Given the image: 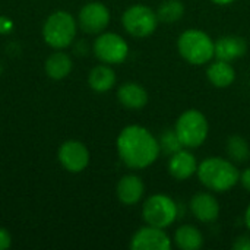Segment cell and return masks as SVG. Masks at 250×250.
<instances>
[{"mask_svg":"<svg viewBox=\"0 0 250 250\" xmlns=\"http://www.w3.org/2000/svg\"><path fill=\"white\" fill-rule=\"evenodd\" d=\"M158 16L145 4H133L127 7L122 16L123 28L135 38H146L152 35L158 26Z\"/></svg>","mask_w":250,"mask_h":250,"instance_id":"7","label":"cell"},{"mask_svg":"<svg viewBox=\"0 0 250 250\" xmlns=\"http://www.w3.org/2000/svg\"><path fill=\"white\" fill-rule=\"evenodd\" d=\"M233 249L234 250H250V234H243L236 237L234 243H233Z\"/></svg>","mask_w":250,"mask_h":250,"instance_id":"24","label":"cell"},{"mask_svg":"<svg viewBox=\"0 0 250 250\" xmlns=\"http://www.w3.org/2000/svg\"><path fill=\"white\" fill-rule=\"evenodd\" d=\"M248 51V42L239 35H224L215 41V57L226 62H234Z\"/></svg>","mask_w":250,"mask_h":250,"instance_id":"15","label":"cell"},{"mask_svg":"<svg viewBox=\"0 0 250 250\" xmlns=\"http://www.w3.org/2000/svg\"><path fill=\"white\" fill-rule=\"evenodd\" d=\"M173 239L166 233L164 229L145 226L141 227L130 239L132 250H170Z\"/></svg>","mask_w":250,"mask_h":250,"instance_id":"9","label":"cell"},{"mask_svg":"<svg viewBox=\"0 0 250 250\" xmlns=\"http://www.w3.org/2000/svg\"><path fill=\"white\" fill-rule=\"evenodd\" d=\"M174 130L183 145V148L195 149L204 145L209 133V125L207 116L196 110L189 108L183 111L176 120Z\"/></svg>","mask_w":250,"mask_h":250,"instance_id":"4","label":"cell"},{"mask_svg":"<svg viewBox=\"0 0 250 250\" xmlns=\"http://www.w3.org/2000/svg\"><path fill=\"white\" fill-rule=\"evenodd\" d=\"M60 164L70 173H81L89 164V151L79 141H66L59 149Z\"/></svg>","mask_w":250,"mask_h":250,"instance_id":"11","label":"cell"},{"mask_svg":"<svg viewBox=\"0 0 250 250\" xmlns=\"http://www.w3.org/2000/svg\"><path fill=\"white\" fill-rule=\"evenodd\" d=\"M211 1L215 3V4H220V6H227V4H231L236 0H211Z\"/></svg>","mask_w":250,"mask_h":250,"instance_id":"29","label":"cell"},{"mask_svg":"<svg viewBox=\"0 0 250 250\" xmlns=\"http://www.w3.org/2000/svg\"><path fill=\"white\" fill-rule=\"evenodd\" d=\"M45 72L51 79L60 81L72 72V60L66 53L56 51L45 62Z\"/></svg>","mask_w":250,"mask_h":250,"instance_id":"20","label":"cell"},{"mask_svg":"<svg viewBox=\"0 0 250 250\" xmlns=\"http://www.w3.org/2000/svg\"><path fill=\"white\" fill-rule=\"evenodd\" d=\"M119 103L129 110H141L148 104L146 89L136 82H126L117 89Z\"/></svg>","mask_w":250,"mask_h":250,"instance_id":"16","label":"cell"},{"mask_svg":"<svg viewBox=\"0 0 250 250\" xmlns=\"http://www.w3.org/2000/svg\"><path fill=\"white\" fill-rule=\"evenodd\" d=\"M12 28H13V22L6 16H0V34H7L12 31Z\"/></svg>","mask_w":250,"mask_h":250,"instance_id":"26","label":"cell"},{"mask_svg":"<svg viewBox=\"0 0 250 250\" xmlns=\"http://www.w3.org/2000/svg\"><path fill=\"white\" fill-rule=\"evenodd\" d=\"M94 53L105 64H120L129 56L126 40L116 32H104L94 42Z\"/></svg>","mask_w":250,"mask_h":250,"instance_id":"8","label":"cell"},{"mask_svg":"<svg viewBox=\"0 0 250 250\" xmlns=\"http://www.w3.org/2000/svg\"><path fill=\"white\" fill-rule=\"evenodd\" d=\"M179 217V207L173 198L164 193L151 195L142 205V218L145 224L167 230Z\"/></svg>","mask_w":250,"mask_h":250,"instance_id":"5","label":"cell"},{"mask_svg":"<svg viewBox=\"0 0 250 250\" xmlns=\"http://www.w3.org/2000/svg\"><path fill=\"white\" fill-rule=\"evenodd\" d=\"M158 144H160L161 152L166 154V155H168V157L173 155V154H176L177 151H180L183 148V145H182V142H180V139H179V136H177V133H176L174 129L164 130L161 133L160 139H158Z\"/></svg>","mask_w":250,"mask_h":250,"instance_id":"23","label":"cell"},{"mask_svg":"<svg viewBox=\"0 0 250 250\" xmlns=\"http://www.w3.org/2000/svg\"><path fill=\"white\" fill-rule=\"evenodd\" d=\"M190 212L201 223H214L220 217L218 199L209 192H199L190 199Z\"/></svg>","mask_w":250,"mask_h":250,"instance_id":"12","label":"cell"},{"mask_svg":"<svg viewBox=\"0 0 250 250\" xmlns=\"http://www.w3.org/2000/svg\"><path fill=\"white\" fill-rule=\"evenodd\" d=\"M78 19L85 32L101 34L110 22V10L101 1H91L81 9Z\"/></svg>","mask_w":250,"mask_h":250,"instance_id":"10","label":"cell"},{"mask_svg":"<svg viewBox=\"0 0 250 250\" xmlns=\"http://www.w3.org/2000/svg\"><path fill=\"white\" fill-rule=\"evenodd\" d=\"M12 243V237L10 233L4 229H0V250L7 249Z\"/></svg>","mask_w":250,"mask_h":250,"instance_id":"25","label":"cell"},{"mask_svg":"<svg viewBox=\"0 0 250 250\" xmlns=\"http://www.w3.org/2000/svg\"><path fill=\"white\" fill-rule=\"evenodd\" d=\"M177 51L189 64L204 66L215 57V41L202 29L190 28L179 35Z\"/></svg>","mask_w":250,"mask_h":250,"instance_id":"3","label":"cell"},{"mask_svg":"<svg viewBox=\"0 0 250 250\" xmlns=\"http://www.w3.org/2000/svg\"><path fill=\"white\" fill-rule=\"evenodd\" d=\"M226 151L229 155V160H231L236 164L246 163L250 158V146L248 141L240 135H233L226 142Z\"/></svg>","mask_w":250,"mask_h":250,"instance_id":"21","label":"cell"},{"mask_svg":"<svg viewBox=\"0 0 250 250\" xmlns=\"http://www.w3.org/2000/svg\"><path fill=\"white\" fill-rule=\"evenodd\" d=\"M173 243L182 250H199L204 246V234L196 226L183 224L176 229Z\"/></svg>","mask_w":250,"mask_h":250,"instance_id":"18","label":"cell"},{"mask_svg":"<svg viewBox=\"0 0 250 250\" xmlns=\"http://www.w3.org/2000/svg\"><path fill=\"white\" fill-rule=\"evenodd\" d=\"M198 166L199 164L196 161V157L188 148H182L176 154L170 155L167 168L173 179L183 182V180L190 179L193 174H196Z\"/></svg>","mask_w":250,"mask_h":250,"instance_id":"13","label":"cell"},{"mask_svg":"<svg viewBox=\"0 0 250 250\" xmlns=\"http://www.w3.org/2000/svg\"><path fill=\"white\" fill-rule=\"evenodd\" d=\"M116 193L119 201L123 205L133 207L139 204L145 195V185L142 179L136 174H126L123 176L116 188Z\"/></svg>","mask_w":250,"mask_h":250,"instance_id":"14","label":"cell"},{"mask_svg":"<svg viewBox=\"0 0 250 250\" xmlns=\"http://www.w3.org/2000/svg\"><path fill=\"white\" fill-rule=\"evenodd\" d=\"M240 185L243 186L245 190L250 192V167L246 168L243 173H240Z\"/></svg>","mask_w":250,"mask_h":250,"instance_id":"27","label":"cell"},{"mask_svg":"<svg viewBox=\"0 0 250 250\" xmlns=\"http://www.w3.org/2000/svg\"><path fill=\"white\" fill-rule=\"evenodd\" d=\"M75 35L76 22L73 16L64 10L51 13L42 26V37L53 48H66L69 44H72Z\"/></svg>","mask_w":250,"mask_h":250,"instance_id":"6","label":"cell"},{"mask_svg":"<svg viewBox=\"0 0 250 250\" xmlns=\"http://www.w3.org/2000/svg\"><path fill=\"white\" fill-rule=\"evenodd\" d=\"M88 83L95 92H107L116 83V73L110 64L95 66L88 76Z\"/></svg>","mask_w":250,"mask_h":250,"instance_id":"19","label":"cell"},{"mask_svg":"<svg viewBox=\"0 0 250 250\" xmlns=\"http://www.w3.org/2000/svg\"><path fill=\"white\" fill-rule=\"evenodd\" d=\"M198 179L209 192L224 193L231 190L240 182V171L229 158L208 157L198 166Z\"/></svg>","mask_w":250,"mask_h":250,"instance_id":"2","label":"cell"},{"mask_svg":"<svg viewBox=\"0 0 250 250\" xmlns=\"http://www.w3.org/2000/svg\"><path fill=\"white\" fill-rule=\"evenodd\" d=\"M117 154L123 164L132 170L151 167L160 157L158 139L144 126H126L117 136Z\"/></svg>","mask_w":250,"mask_h":250,"instance_id":"1","label":"cell"},{"mask_svg":"<svg viewBox=\"0 0 250 250\" xmlns=\"http://www.w3.org/2000/svg\"><path fill=\"white\" fill-rule=\"evenodd\" d=\"M207 78L209 83L215 88H229L236 81V70L230 62L226 60H211L207 67Z\"/></svg>","mask_w":250,"mask_h":250,"instance_id":"17","label":"cell"},{"mask_svg":"<svg viewBox=\"0 0 250 250\" xmlns=\"http://www.w3.org/2000/svg\"><path fill=\"white\" fill-rule=\"evenodd\" d=\"M245 224H246L248 230L250 231V204L249 207L246 208V212H245Z\"/></svg>","mask_w":250,"mask_h":250,"instance_id":"28","label":"cell"},{"mask_svg":"<svg viewBox=\"0 0 250 250\" xmlns=\"http://www.w3.org/2000/svg\"><path fill=\"white\" fill-rule=\"evenodd\" d=\"M183 15H185V4L180 0H164L157 9L158 21L166 23L177 22L183 18Z\"/></svg>","mask_w":250,"mask_h":250,"instance_id":"22","label":"cell"}]
</instances>
